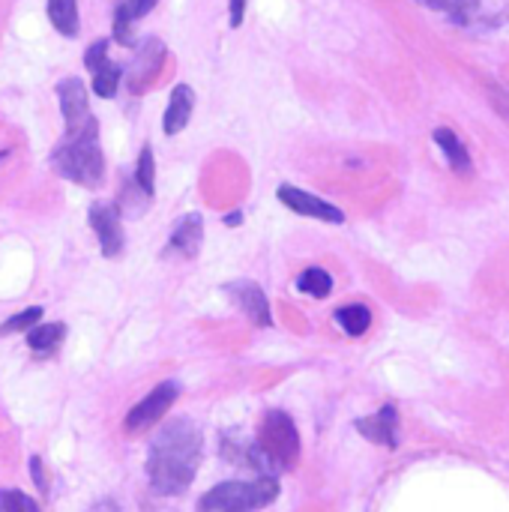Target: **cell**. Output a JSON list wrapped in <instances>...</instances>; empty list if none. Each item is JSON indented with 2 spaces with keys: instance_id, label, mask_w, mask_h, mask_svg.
<instances>
[{
  "instance_id": "22",
  "label": "cell",
  "mask_w": 509,
  "mask_h": 512,
  "mask_svg": "<svg viewBox=\"0 0 509 512\" xmlns=\"http://www.w3.org/2000/svg\"><path fill=\"white\" fill-rule=\"evenodd\" d=\"M135 189H138L144 198H153V189H156V165H153V150H150V144L141 147L138 168H135Z\"/></svg>"
},
{
  "instance_id": "29",
  "label": "cell",
  "mask_w": 509,
  "mask_h": 512,
  "mask_svg": "<svg viewBox=\"0 0 509 512\" xmlns=\"http://www.w3.org/2000/svg\"><path fill=\"white\" fill-rule=\"evenodd\" d=\"M87 512H126V510H123L114 498H102V501H96V504H93Z\"/></svg>"
},
{
  "instance_id": "14",
  "label": "cell",
  "mask_w": 509,
  "mask_h": 512,
  "mask_svg": "<svg viewBox=\"0 0 509 512\" xmlns=\"http://www.w3.org/2000/svg\"><path fill=\"white\" fill-rule=\"evenodd\" d=\"M159 0H120L114 9V39L123 45H132V27L138 18H144Z\"/></svg>"
},
{
  "instance_id": "9",
  "label": "cell",
  "mask_w": 509,
  "mask_h": 512,
  "mask_svg": "<svg viewBox=\"0 0 509 512\" xmlns=\"http://www.w3.org/2000/svg\"><path fill=\"white\" fill-rule=\"evenodd\" d=\"M90 228L99 240V249L105 258H114L123 252V225H120V213L114 204H93L90 207Z\"/></svg>"
},
{
  "instance_id": "25",
  "label": "cell",
  "mask_w": 509,
  "mask_h": 512,
  "mask_svg": "<svg viewBox=\"0 0 509 512\" xmlns=\"http://www.w3.org/2000/svg\"><path fill=\"white\" fill-rule=\"evenodd\" d=\"M33 498H27L24 492L15 489H0V512H27Z\"/></svg>"
},
{
  "instance_id": "3",
  "label": "cell",
  "mask_w": 509,
  "mask_h": 512,
  "mask_svg": "<svg viewBox=\"0 0 509 512\" xmlns=\"http://www.w3.org/2000/svg\"><path fill=\"white\" fill-rule=\"evenodd\" d=\"M255 447H258L270 477L291 471L300 462V432L285 411H267L264 414Z\"/></svg>"
},
{
  "instance_id": "17",
  "label": "cell",
  "mask_w": 509,
  "mask_h": 512,
  "mask_svg": "<svg viewBox=\"0 0 509 512\" xmlns=\"http://www.w3.org/2000/svg\"><path fill=\"white\" fill-rule=\"evenodd\" d=\"M48 21L60 36L78 33V0H48Z\"/></svg>"
},
{
  "instance_id": "24",
  "label": "cell",
  "mask_w": 509,
  "mask_h": 512,
  "mask_svg": "<svg viewBox=\"0 0 509 512\" xmlns=\"http://www.w3.org/2000/svg\"><path fill=\"white\" fill-rule=\"evenodd\" d=\"M423 3H429L435 9L453 15L456 21H468V15L480 6V0H423Z\"/></svg>"
},
{
  "instance_id": "13",
  "label": "cell",
  "mask_w": 509,
  "mask_h": 512,
  "mask_svg": "<svg viewBox=\"0 0 509 512\" xmlns=\"http://www.w3.org/2000/svg\"><path fill=\"white\" fill-rule=\"evenodd\" d=\"M192 108H195V93L186 84H177L168 96V108H165V120H162L165 135L183 132L192 117Z\"/></svg>"
},
{
  "instance_id": "27",
  "label": "cell",
  "mask_w": 509,
  "mask_h": 512,
  "mask_svg": "<svg viewBox=\"0 0 509 512\" xmlns=\"http://www.w3.org/2000/svg\"><path fill=\"white\" fill-rule=\"evenodd\" d=\"M246 3H249V0H231V3H228V12H231V27H240V24H243Z\"/></svg>"
},
{
  "instance_id": "26",
  "label": "cell",
  "mask_w": 509,
  "mask_h": 512,
  "mask_svg": "<svg viewBox=\"0 0 509 512\" xmlns=\"http://www.w3.org/2000/svg\"><path fill=\"white\" fill-rule=\"evenodd\" d=\"M105 60H108V39H96V42L87 48V54H84V66H87L90 72H96Z\"/></svg>"
},
{
  "instance_id": "2",
  "label": "cell",
  "mask_w": 509,
  "mask_h": 512,
  "mask_svg": "<svg viewBox=\"0 0 509 512\" xmlns=\"http://www.w3.org/2000/svg\"><path fill=\"white\" fill-rule=\"evenodd\" d=\"M51 165L60 177L84 189H96L105 177V159L99 150V123L93 120L81 132L63 135V141L51 153Z\"/></svg>"
},
{
  "instance_id": "16",
  "label": "cell",
  "mask_w": 509,
  "mask_h": 512,
  "mask_svg": "<svg viewBox=\"0 0 509 512\" xmlns=\"http://www.w3.org/2000/svg\"><path fill=\"white\" fill-rule=\"evenodd\" d=\"M435 141H438V147L444 150V156H447V162L453 165V171H459V174H471V153H468V147H465V141L453 132V129H435Z\"/></svg>"
},
{
  "instance_id": "6",
  "label": "cell",
  "mask_w": 509,
  "mask_h": 512,
  "mask_svg": "<svg viewBox=\"0 0 509 512\" xmlns=\"http://www.w3.org/2000/svg\"><path fill=\"white\" fill-rule=\"evenodd\" d=\"M57 99H60V111H63V123H66V135L81 132L84 126L93 123L90 105H87V90L84 81L69 75L57 84Z\"/></svg>"
},
{
  "instance_id": "31",
  "label": "cell",
  "mask_w": 509,
  "mask_h": 512,
  "mask_svg": "<svg viewBox=\"0 0 509 512\" xmlns=\"http://www.w3.org/2000/svg\"><path fill=\"white\" fill-rule=\"evenodd\" d=\"M3 159H6V150H3V153H0V162H3Z\"/></svg>"
},
{
  "instance_id": "20",
  "label": "cell",
  "mask_w": 509,
  "mask_h": 512,
  "mask_svg": "<svg viewBox=\"0 0 509 512\" xmlns=\"http://www.w3.org/2000/svg\"><path fill=\"white\" fill-rule=\"evenodd\" d=\"M162 45L153 51V57H147V45L141 48V54H138V60L132 63V72H129V87L138 93L141 87H144V81H150L153 78V72H156V66L162 63Z\"/></svg>"
},
{
  "instance_id": "15",
  "label": "cell",
  "mask_w": 509,
  "mask_h": 512,
  "mask_svg": "<svg viewBox=\"0 0 509 512\" xmlns=\"http://www.w3.org/2000/svg\"><path fill=\"white\" fill-rule=\"evenodd\" d=\"M27 348L36 354V357H51V354H57V348L63 345V339H66V327L63 324H36V327H30L27 333Z\"/></svg>"
},
{
  "instance_id": "12",
  "label": "cell",
  "mask_w": 509,
  "mask_h": 512,
  "mask_svg": "<svg viewBox=\"0 0 509 512\" xmlns=\"http://www.w3.org/2000/svg\"><path fill=\"white\" fill-rule=\"evenodd\" d=\"M222 456H225L231 465H237V468H249V471H255L258 477H270V471H267V465H264V459H261L255 441L234 438V432H225V435H222Z\"/></svg>"
},
{
  "instance_id": "5",
  "label": "cell",
  "mask_w": 509,
  "mask_h": 512,
  "mask_svg": "<svg viewBox=\"0 0 509 512\" xmlns=\"http://www.w3.org/2000/svg\"><path fill=\"white\" fill-rule=\"evenodd\" d=\"M177 396H180V387H177L174 381L159 384L153 393H147V396L126 414V432H144V429H150L153 423H159V420L168 414V408L177 402Z\"/></svg>"
},
{
  "instance_id": "7",
  "label": "cell",
  "mask_w": 509,
  "mask_h": 512,
  "mask_svg": "<svg viewBox=\"0 0 509 512\" xmlns=\"http://www.w3.org/2000/svg\"><path fill=\"white\" fill-rule=\"evenodd\" d=\"M279 201L288 207V210H294V213H300V216H309V219H321V222H333V225H342L345 222V213L339 210V207H333L330 201H324V198H318V195H309V192H303V189H297V186H279Z\"/></svg>"
},
{
  "instance_id": "21",
  "label": "cell",
  "mask_w": 509,
  "mask_h": 512,
  "mask_svg": "<svg viewBox=\"0 0 509 512\" xmlns=\"http://www.w3.org/2000/svg\"><path fill=\"white\" fill-rule=\"evenodd\" d=\"M120 81H123V69L114 66L111 60H105V63L93 72V90H96V96H102V99H111V96L117 93Z\"/></svg>"
},
{
  "instance_id": "30",
  "label": "cell",
  "mask_w": 509,
  "mask_h": 512,
  "mask_svg": "<svg viewBox=\"0 0 509 512\" xmlns=\"http://www.w3.org/2000/svg\"><path fill=\"white\" fill-rule=\"evenodd\" d=\"M225 222H228V225L234 228V225H240V222H243V213H231V216H228Z\"/></svg>"
},
{
  "instance_id": "1",
  "label": "cell",
  "mask_w": 509,
  "mask_h": 512,
  "mask_svg": "<svg viewBox=\"0 0 509 512\" xmlns=\"http://www.w3.org/2000/svg\"><path fill=\"white\" fill-rule=\"evenodd\" d=\"M204 435L192 420H171L147 450V480L159 495H183L201 465Z\"/></svg>"
},
{
  "instance_id": "19",
  "label": "cell",
  "mask_w": 509,
  "mask_h": 512,
  "mask_svg": "<svg viewBox=\"0 0 509 512\" xmlns=\"http://www.w3.org/2000/svg\"><path fill=\"white\" fill-rule=\"evenodd\" d=\"M297 291H303V294H309L315 300H324L333 291V276L327 270H321V267H309V270H303L297 276Z\"/></svg>"
},
{
  "instance_id": "28",
  "label": "cell",
  "mask_w": 509,
  "mask_h": 512,
  "mask_svg": "<svg viewBox=\"0 0 509 512\" xmlns=\"http://www.w3.org/2000/svg\"><path fill=\"white\" fill-rule=\"evenodd\" d=\"M30 474H33V483H36V489L48 492V489H45V477H42V462H39V456H33V459H30Z\"/></svg>"
},
{
  "instance_id": "4",
  "label": "cell",
  "mask_w": 509,
  "mask_h": 512,
  "mask_svg": "<svg viewBox=\"0 0 509 512\" xmlns=\"http://www.w3.org/2000/svg\"><path fill=\"white\" fill-rule=\"evenodd\" d=\"M279 498V483L276 477H258V480H231V483H219L213 486L198 510L201 512H255L270 507Z\"/></svg>"
},
{
  "instance_id": "8",
  "label": "cell",
  "mask_w": 509,
  "mask_h": 512,
  "mask_svg": "<svg viewBox=\"0 0 509 512\" xmlns=\"http://www.w3.org/2000/svg\"><path fill=\"white\" fill-rule=\"evenodd\" d=\"M225 294L231 297V303H234L255 327H270V324H273L267 294H264L255 282H249V279L228 282V285H225Z\"/></svg>"
},
{
  "instance_id": "10",
  "label": "cell",
  "mask_w": 509,
  "mask_h": 512,
  "mask_svg": "<svg viewBox=\"0 0 509 512\" xmlns=\"http://www.w3.org/2000/svg\"><path fill=\"white\" fill-rule=\"evenodd\" d=\"M354 429H357L366 441H372V444H381V447H387V450H396V447H399V414H396L393 405H384L378 414L357 420Z\"/></svg>"
},
{
  "instance_id": "23",
  "label": "cell",
  "mask_w": 509,
  "mask_h": 512,
  "mask_svg": "<svg viewBox=\"0 0 509 512\" xmlns=\"http://www.w3.org/2000/svg\"><path fill=\"white\" fill-rule=\"evenodd\" d=\"M42 321V309L39 306H30L18 315H12L9 321L0 324V336H9V333H27L30 327H36Z\"/></svg>"
},
{
  "instance_id": "11",
  "label": "cell",
  "mask_w": 509,
  "mask_h": 512,
  "mask_svg": "<svg viewBox=\"0 0 509 512\" xmlns=\"http://www.w3.org/2000/svg\"><path fill=\"white\" fill-rule=\"evenodd\" d=\"M201 243H204V219L198 213H189L177 222V228L171 231L168 237V246H165V255H174V258H195L201 252Z\"/></svg>"
},
{
  "instance_id": "18",
  "label": "cell",
  "mask_w": 509,
  "mask_h": 512,
  "mask_svg": "<svg viewBox=\"0 0 509 512\" xmlns=\"http://www.w3.org/2000/svg\"><path fill=\"white\" fill-rule=\"evenodd\" d=\"M336 324L348 333V336H363L369 327H372V312L363 306V303H351V306H342L336 309Z\"/></svg>"
}]
</instances>
